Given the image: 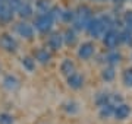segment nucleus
<instances>
[{
  "label": "nucleus",
  "mask_w": 132,
  "mask_h": 124,
  "mask_svg": "<svg viewBox=\"0 0 132 124\" xmlns=\"http://www.w3.org/2000/svg\"><path fill=\"white\" fill-rule=\"evenodd\" d=\"M109 25H110V22L107 18H94V19H91L90 25L87 26V31L97 38V37H101L104 32H107Z\"/></svg>",
  "instance_id": "nucleus-1"
},
{
  "label": "nucleus",
  "mask_w": 132,
  "mask_h": 124,
  "mask_svg": "<svg viewBox=\"0 0 132 124\" xmlns=\"http://www.w3.org/2000/svg\"><path fill=\"white\" fill-rule=\"evenodd\" d=\"M91 19H93L91 10L88 7H81L78 10V13H75V16H73V26L76 29H87Z\"/></svg>",
  "instance_id": "nucleus-2"
},
{
  "label": "nucleus",
  "mask_w": 132,
  "mask_h": 124,
  "mask_svg": "<svg viewBox=\"0 0 132 124\" xmlns=\"http://www.w3.org/2000/svg\"><path fill=\"white\" fill-rule=\"evenodd\" d=\"M53 22H54V16L52 15V12H41V13L37 16L35 19V28L40 31V32H47L50 31V28L53 26Z\"/></svg>",
  "instance_id": "nucleus-3"
},
{
  "label": "nucleus",
  "mask_w": 132,
  "mask_h": 124,
  "mask_svg": "<svg viewBox=\"0 0 132 124\" xmlns=\"http://www.w3.org/2000/svg\"><path fill=\"white\" fill-rule=\"evenodd\" d=\"M16 31H18V34L21 35V37H24V38H27V39H31L32 38V35H34V28L31 26V25L25 24V22L18 24Z\"/></svg>",
  "instance_id": "nucleus-4"
},
{
  "label": "nucleus",
  "mask_w": 132,
  "mask_h": 124,
  "mask_svg": "<svg viewBox=\"0 0 132 124\" xmlns=\"http://www.w3.org/2000/svg\"><path fill=\"white\" fill-rule=\"evenodd\" d=\"M118 41H119V34L116 32V31L109 29L107 32H106V37H104V44H106L109 48H114L116 44H118Z\"/></svg>",
  "instance_id": "nucleus-5"
},
{
  "label": "nucleus",
  "mask_w": 132,
  "mask_h": 124,
  "mask_svg": "<svg viewBox=\"0 0 132 124\" xmlns=\"http://www.w3.org/2000/svg\"><path fill=\"white\" fill-rule=\"evenodd\" d=\"M0 45L5 48V50H7V51H15L16 50V41H15L10 35H2V38H0Z\"/></svg>",
  "instance_id": "nucleus-6"
},
{
  "label": "nucleus",
  "mask_w": 132,
  "mask_h": 124,
  "mask_svg": "<svg viewBox=\"0 0 132 124\" xmlns=\"http://www.w3.org/2000/svg\"><path fill=\"white\" fill-rule=\"evenodd\" d=\"M68 85L71 86L72 89H79L84 85V79L78 73H72V75L68 76Z\"/></svg>",
  "instance_id": "nucleus-7"
},
{
  "label": "nucleus",
  "mask_w": 132,
  "mask_h": 124,
  "mask_svg": "<svg viewBox=\"0 0 132 124\" xmlns=\"http://www.w3.org/2000/svg\"><path fill=\"white\" fill-rule=\"evenodd\" d=\"M93 53H94V47H93V44H90V43H85V44H82V45L79 47L78 56H79L81 58H84V60H87V58H90L91 56H93Z\"/></svg>",
  "instance_id": "nucleus-8"
},
{
  "label": "nucleus",
  "mask_w": 132,
  "mask_h": 124,
  "mask_svg": "<svg viewBox=\"0 0 132 124\" xmlns=\"http://www.w3.org/2000/svg\"><path fill=\"white\" fill-rule=\"evenodd\" d=\"M16 12H18L22 18H29V16L32 15V7H31V5H29L27 0H22Z\"/></svg>",
  "instance_id": "nucleus-9"
},
{
  "label": "nucleus",
  "mask_w": 132,
  "mask_h": 124,
  "mask_svg": "<svg viewBox=\"0 0 132 124\" xmlns=\"http://www.w3.org/2000/svg\"><path fill=\"white\" fill-rule=\"evenodd\" d=\"M62 43H63V37L60 34H53L48 38V47L53 48V50H59L62 47Z\"/></svg>",
  "instance_id": "nucleus-10"
},
{
  "label": "nucleus",
  "mask_w": 132,
  "mask_h": 124,
  "mask_svg": "<svg viewBox=\"0 0 132 124\" xmlns=\"http://www.w3.org/2000/svg\"><path fill=\"white\" fill-rule=\"evenodd\" d=\"M129 112H131V110H129V107L125 104H120L116 107V110H114V115H116V118L119 120H123L126 118L128 115H129Z\"/></svg>",
  "instance_id": "nucleus-11"
},
{
  "label": "nucleus",
  "mask_w": 132,
  "mask_h": 124,
  "mask_svg": "<svg viewBox=\"0 0 132 124\" xmlns=\"http://www.w3.org/2000/svg\"><path fill=\"white\" fill-rule=\"evenodd\" d=\"M60 70L63 75H72V73H75V66H73V63L71 61V60H65V61L62 63L60 66Z\"/></svg>",
  "instance_id": "nucleus-12"
},
{
  "label": "nucleus",
  "mask_w": 132,
  "mask_h": 124,
  "mask_svg": "<svg viewBox=\"0 0 132 124\" xmlns=\"http://www.w3.org/2000/svg\"><path fill=\"white\" fill-rule=\"evenodd\" d=\"M35 60H38L40 63H47L50 60V54L46 50H38L35 53Z\"/></svg>",
  "instance_id": "nucleus-13"
},
{
  "label": "nucleus",
  "mask_w": 132,
  "mask_h": 124,
  "mask_svg": "<svg viewBox=\"0 0 132 124\" xmlns=\"http://www.w3.org/2000/svg\"><path fill=\"white\" fill-rule=\"evenodd\" d=\"M5 86L7 89H15V88H18V80L12 76H7L5 77Z\"/></svg>",
  "instance_id": "nucleus-14"
},
{
  "label": "nucleus",
  "mask_w": 132,
  "mask_h": 124,
  "mask_svg": "<svg viewBox=\"0 0 132 124\" xmlns=\"http://www.w3.org/2000/svg\"><path fill=\"white\" fill-rule=\"evenodd\" d=\"M22 64H24V67L28 70V72H32L34 67H35V63H34V60H32V58H29V57H25L24 60H22Z\"/></svg>",
  "instance_id": "nucleus-15"
},
{
  "label": "nucleus",
  "mask_w": 132,
  "mask_h": 124,
  "mask_svg": "<svg viewBox=\"0 0 132 124\" xmlns=\"http://www.w3.org/2000/svg\"><path fill=\"white\" fill-rule=\"evenodd\" d=\"M123 82H125V85L132 86V69H129L123 73Z\"/></svg>",
  "instance_id": "nucleus-16"
},
{
  "label": "nucleus",
  "mask_w": 132,
  "mask_h": 124,
  "mask_svg": "<svg viewBox=\"0 0 132 124\" xmlns=\"http://www.w3.org/2000/svg\"><path fill=\"white\" fill-rule=\"evenodd\" d=\"M0 124H13V118L9 114H0Z\"/></svg>",
  "instance_id": "nucleus-17"
},
{
  "label": "nucleus",
  "mask_w": 132,
  "mask_h": 124,
  "mask_svg": "<svg viewBox=\"0 0 132 124\" xmlns=\"http://www.w3.org/2000/svg\"><path fill=\"white\" fill-rule=\"evenodd\" d=\"M5 2H6V3H7V6H9L10 9L13 10V12H16L22 0H5Z\"/></svg>",
  "instance_id": "nucleus-18"
},
{
  "label": "nucleus",
  "mask_w": 132,
  "mask_h": 124,
  "mask_svg": "<svg viewBox=\"0 0 132 124\" xmlns=\"http://www.w3.org/2000/svg\"><path fill=\"white\" fill-rule=\"evenodd\" d=\"M65 41H66V44H73V41H75V34L72 32V31H68L66 32V37H65Z\"/></svg>",
  "instance_id": "nucleus-19"
},
{
  "label": "nucleus",
  "mask_w": 132,
  "mask_h": 124,
  "mask_svg": "<svg viewBox=\"0 0 132 124\" xmlns=\"http://www.w3.org/2000/svg\"><path fill=\"white\" fill-rule=\"evenodd\" d=\"M125 20H126L128 28L132 29V12H128V13H126V16H125Z\"/></svg>",
  "instance_id": "nucleus-20"
},
{
  "label": "nucleus",
  "mask_w": 132,
  "mask_h": 124,
  "mask_svg": "<svg viewBox=\"0 0 132 124\" xmlns=\"http://www.w3.org/2000/svg\"><path fill=\"white\" fill-rule=\"evenodd\" d=\"M107 73H104V77L106 79H112L113 77V70H106Z\"/></svg>",
  "instance_id": "nucleus-21"
},
{
  "label": "nucleus",
  "mask_w": 132,
  "mask_h": 124,
  "mask_svg": "<svg viewBox=\"0 0 132 124\" xmlns=\"http://www.w3.org/2000/svg\"><path fill=\"white\" fill-rule=\"evenodd\" d=\"M0 2H3V0H0Z\"/></svg>",
  "instance_id": "nucleus-22"
}]
</instances>
